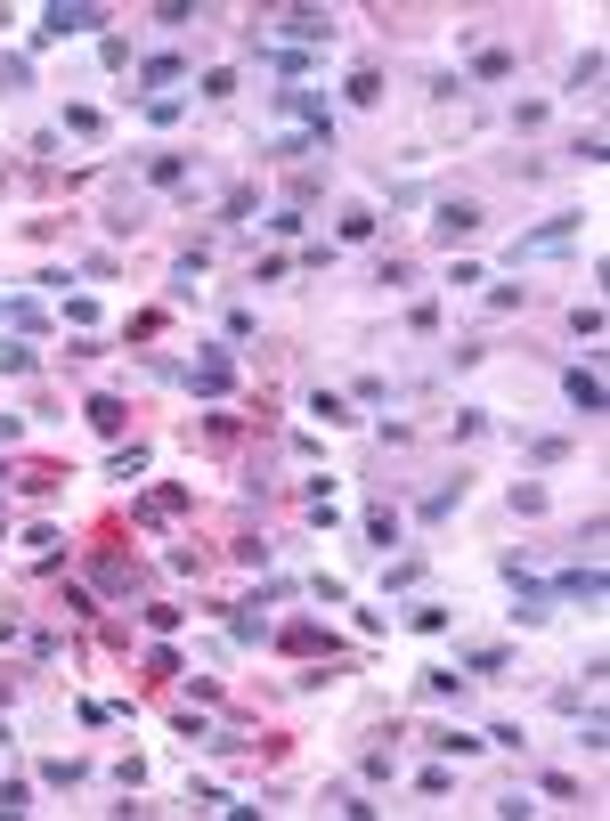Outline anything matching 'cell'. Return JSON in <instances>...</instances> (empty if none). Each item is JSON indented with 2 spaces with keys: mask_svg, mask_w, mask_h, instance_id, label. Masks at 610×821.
<instances>
[{
  "mask_svg": "<svg viewBox=\"0 0 610 821\" xmlns=\"http://www.w3.org/2000/svg\"><path fill=\"white\" fill-rule=\"evenodd\" d=\"M179 383H188L196 399H228L236 391V342H204L196 366H179Z\"/></svg>",
  "mask_w": 610,
  "mask_h": 821,
  "instance_id": "cell-1",
  "label": "cell"
},
{
  "mask_svg": "<svg viewBox=\"0 0 610 821\" xmlns=\"http://www.w3.org/2000/svg\"><path fill=\"white\" fill-rule=\"evenodd\" d=\"M261 25H269V33H285L293 49H334V33H342V25H334V9H269Z\"/></svg>",
  "mask_w": 610,
  "mask_h": 821,
  "instance_id": "cell-2",
  "label": "cell"
},
{
  "mask_svg": "<svg viewBox=\"0 0 610 821\" xmlns=\"http://www.w3.org/2000/svg\"><path fill=\"white\" fill-rule=\"evenodd\" d=\"M578 228H586V212H554L545 228H529V236L513 244V269H521V261H545V252H570V244H578Z\"/></svg>",
  "mask_w": 610,
  "mask_h": 821,
  "instance_id": "cell-3",
  "label": "cell"
},
{
  "mask_svg": "<svg viewBox=\"0 0 610 821\" xmlns=\"http://www.w3.org/2000/svg\"><path fill=\"white\" fill-rule=\"evenodd\" d=\"M269 106L277 114H293V122H310L318 139H334V106L318 98V90H301V82H285V90H269Z\"/></svg>",
  "mask_w": 610,
  "mask_h": 821,
  "instance_id": "cell-4",
  "label": "cell"
},
{
  "mask_svg": "<svg viewBox=\"0 0 610 821\" xmlns=\"http://www.w3.org/2000/svg\"><path fill=\"white\" fill-rule=\"evenodd\" d=\"M480 220H488V212H480L472 196H440V204H432V236H440V244H464V236H480Z\"/></svg>",
  "mask_w": 610,
  "mask_h": 821,
  "instance_id": "cell-5",
  "label": "cell"
},
{
  "mask_svg": "<svg viewBox=\"0 0 610 821\" xmlns=\"http://www.w3.org/2000/svg\"><path fill=\"white\" fill-rule=\"evenodd\" d=\"M106 25V9H66V0H57V9H41V33H33V49H49V41H74V33H98Z\"/></svg>",
  "mask_w": 610,
  "mask_h": 821,
  "instance_id": "cell-6",
  "label": "cell"
},
{
  "mask_svg": "<svg viewBox=\"0 0 610 821\" xmlns=\"http://www.w3.org/2000/svg\"><path fill=\"white\" fill-rule=\"evenodd\" d=\"M554 602H586V610H594V602H602V561H578V570H562V578H554Z\"/></svg>",
  "mask_w": 610,
  "mask_h": 821,
  "instance_id": "cell-7",
  "label": "cell"
},
{
  "mask_svg": "<svg viewBox=\"0 0 610 821\" xmlns=\"http://www.w3.org/2000/svg\"><path fill=\"white\" fill-rule=\"evenodd\" d=\"M562 391H570V407H578V415H602V374H594V366H570V374H562Z\"/></svg>",
  "mask_w": 610,
  "mask_h": 821,
  "instance_id": "cell-8",
  "label": "cell"
},
{
  "mask_svg": "<svg viewBox=\"0 0 610 821\" xmlns=\"http://www.w3.org/2000/svg\"><path fill=\"white\" fill-rule=\"evenodd\" d=\"M277 626H269V610L261 602H236V618H228V643H269Z\"/></svg>",
  "mask_w": 610,
  "mask_h": 821,
  "instance_id": "cell-9",
  "label": "cell"
},
{
  "mask_svg": "<svg viewBox=\"0 0 610 821\" xmlns=\"http://www.w3.org/2000/svg\"><path fill=\"white\" fill-rule=\"evenodd\" d=\"M171 513H188V488H147L131 504V521H171Z\"/></svg>",
  "mask_w": 610,
  "mask_h": 821,
  "instance_id": "cell-10",
  "label": "cell"
},
{
  "mask_svg": "<svg viewBox=\"0 0 610 821\" xmlns=\"http://www.w3.org/2000/svg\"><path fill=\"white\" fill-rule=\"evenodd\" d=\"M513 74H521L513 49H472V82H513Z\"/></svg>",
  "mask_w": 610,
  "mask_h": 821,
  "instance_id": "cell-11",
  "label": "cell"
},
{
  "mask_svg": "<svg viewBox=\"0 0 610 821\" xmlns=\"http://www.w3.org/2000/svg\"><path fill=\"white\" fill-rule=\"evenodd\" d=\"M423 740H432L440 756H456V765H464V756H480V748H488V740H480V732H464V724H440V732H423Z\"/></svg>",
  "mask_w": 610,
  "mask_h": 821,
  "instance_id": "cell-12",
  "label": "cell"
},
{
  "mask_svg": "<svg viewBox=\"0 0 610 821\" xmlns=\"http://www.w3.org/2000/svg\"><path fill=\"white\" fill-rule=\"evenodd\" d=\"M253 212H261V187H253V179H244V187H228V196H220V228H244Z\"/></svg>",
  "mask_w": 610,
  "mask_h": 821,
  "instance_id": "cell-13",
  "label": "cell"
},
{
  "mask_svg": "<svg viewBox=\"0 0 610 821\" xmlns=\"http://www.w3.org/2000/svg\"><path fill=\"white\" fill-rule=\"evenodd\" d=\"M82 415H90V431H106V439H122V423H131V407H122V399H106V391H98Z\"/></svg>",
  "mask_w": 610,
  "mask_h": 821,
  "instance_id": "cell-14",
  "label": "cell"
},
{
  "mask_svg": "<svg viewBox=\"0 0 610 821\" xmlns=\"http://www.w3.org/2000/svg\"><path fill=\"white\" fill-rule=\"evenodd\" d=\"M366 545H375V553L399 545V513H391V504H366Z\"/></svg>",
  "mask_w": 610,
  "mask_h": 821,
  "instance_id": "cell-15",
  "label": "cell"
},
{
  "mask_svg": "<svg viewBox=\"0 0 610 821\" xmlns=\"http://www.w3.org/2000/svg\"><path fill=\"white\" fill-rule=\"evenodd\" d=\"M188 155H147V187H188Z\"/></svg>",
  "mask_w": 610,
  "mask_h": 821,
  "instance_id": "cell-16",
  "label": "cell"
},
{
  "mask_svg": "<svg viewBox=\"0 0 610 821\" xmlns=\"http://www.w3.org/2000/svg\"><path fill=\"white\" fill-rule=\"evenodd\" d=\"M505 667H513L505 643H472V651H464V675H505Z\"/></svg>",
  "mask_w": 610,
  "mask_h": 821,
  "instance_id": "cell-17",
  "label": "cell"
},
{
  "mask_svg": "<svg viewBox=\"0 0 610 821\" xmlns=\"http://www.w3.org/2000/svg\"><path fill=\"white\" fill-rule=\"evenodd\" d=\"M41 358L25 350V334H0V374H33Z\"/></svg>",
  "mask_w": 610,
  "mask_h": 821,
  "instance_id": "cell-18",
  "label": "cell"
},
{
  "mask_svg": "<svg viewBox=\"0 0 610 821\" xmlns=\"http://www.w3.org/2000/svg\"><path fill=\"white\" fill-rule=\"evenodd\" d=\"M415 578H423V553H399V561H391V570H383V594H407Z\"/></svg>",
  "mask_w": 610,
  "mask_h": 821,
  "instance_id": "cell-19",
  "label": "cell"
},
{
  "mask_svg": "<svg viewBox=\"0 0 610 821\" xmlns=\"http://www.w3.org/2000/svg\"><path fill=\"white\" fill-rule=\"evenodd\" d=\"M407 626H415V635H448V602H415Z\"/></svg>",
  "mask_w": 610,
  "mask_h": 821,
  "instance_id": "cell-20",
  "label": "cell"
},
{
  "mask_svg": "<svg viewBox=\"0 0 610 821\" xmlns=\"http://www.w3.org/2000/svg\"><path fill=\"white\" fill-rule=\"evenodd\" d=\"M82 773H90V765H82V756H49V765H41V781H49V789H74Z\"/></svg>",
  "mask_w": 610,
  "mask_h": 821,
  "instance_id": "cell-21",
  "label": "cell"
},
{
  "mask_svg": "<svg viewBox=\"0 0 610 821\" xmlns=\"http://www.w3.org/2000/svg\"><path fill=\"white\" fill-rule=\"evenodd\" d=\"M310 415H318V423H358V415H350V399H342V391H310Z\"/></svg>",
  "mask_w": 610,
  "mask_h": 821,
  "instance_id": "cell-22",
  "label": "cell"
},
{
  "mask_svg": "<svg viewBox=\"0 0 610 821\" xmlns=\"http://www.w3.org/2000/svg\"><path fill=\"white\" fill-rule=\"evenodd\" d=\"M342 98H350V106H375V98H383V74H375V66H358V74H350V90H342Z\"/></svg>",
  "mask_w": 610,
  "mask_h": 821,
  "instance_id": "cell-23",
  "label": "cell"
},
{
  "mask_svg": "<svg viewBox=\"0 0 610 821\" xmlns=\"http://www.w3.org/2000/svg\"><path fill=\"white\" fill-rule=\"evenodd\" d=\"M66 131H74V139H98V131H106V114H98V106H82V98H74V106H66Z\"/></svg>",
  "mask_w": 610,
  "mask_h": 821,
  "instance_id": "cell-24",
  "label": "cell"
},
{
  "mask_svg": "<svg viewBox=\"0 0 610 821\" xmlns=\"http://www.w3.org/2000/svg\"><path fill=\"white\" fill-rule=\"evenodd\" d=\"M106 472H114V480H139V472H147V448H139V439H131V448H114Z\"/></svg>",
  "mask_w": 610,
  "mask_h": 821,
  "instance_id": "cell-25",
  "label": "cell"
},
{
  "mask_svg": "<svg viewBox=\"0 0 610 821\" xmlns=\"http://www.w3.org/2000/svg\"><path fill=\"white\" fill-rule=\"evenodd\" d=\"M358 773H366V781H399V748H366Z\"/></svg>",
  "mask_w": 610,
  "mask_h": 821,
  "instance_id": "cell-26",
  "label": "cell"
},
{
  "mask_svg": "<svg viewBox=\"0 0 610 821\" xmlns=\"http://www.w3.org/2000/svg\"><path fill=\"white\" fill-rule=\"evenodd\" d=\"M456 504H464V480H456V488H432V496H423V521H448Z\"/></svg>",
  "mask_w": 610,
  "mask_h": 821,
  "instance_id": "cell-27",
  "label": "cell"
},
{
  "mask_svg": "<svg viewBox=\"0 0 610 821\" xmlns=\"http://www.w3.org/2000/svg\"><path fill=\"white\" fill-rule=\"evenodd\" d=\"M594 82H602V49H586V57H578V66H570V90H578V98H586Z\"/></svg>",
  "mask_w": 610,
  "mask_h": 821,
  "instance_id": "cell-28",
  "label": "cell"
},
{
  "mask_svg": "<svg viewBox=\"0 0 610 821\" xmlns=\"http://www.w3.org/2000/svg\"><path fill=\"white\" fill-rule=\"evenodd\" d=\"M366 236H375V212L350 204V212H342V244H366Z\"/></svg>",
  "mask_w": 610,
  "mask_h": 821,
  "instance_id": "cell-29",
  "label": "cell"
},
{
  "mask_svg": "<svg viewBox=\"0 0 610 821\" xmlns=\"http://www.w3.org/2000/svg\"><path fill=\"white\" fill-rule=\"evenodd\" d=\"M423 683H432L440 700H464V675H456V667H423Z\"/></svg>",
  "mask_w": 610,
  "mask_h": 821,
  "instance_id": "cell-30",
  "label": "cell"
},
{
  "mask_svg": "<svg viewBox=\"0 0 610 821\" xmlns=\"http://www.w3.org/2000/svg\"><path fill=\"white\" fill-rule=\"evenodd\" d=\"M139 618H147V635H179V610H171V602H147Z\"/></svg>",
  "mask_w": 610,
  "mask_h": 821,
  "instance_id": "cell-31",
  "label": "cell"
},
{
  "mask_svg": "<svg viewBox=\"0 0 610 821\" xmlns=\"http://www.w3.org/2000/svg\"><path fill=\"white\" fill-rule=\"evenodd\" d=\"M570 155H578V163H610V147H602V131H578V139H570Z\"/></svg>",
  "mask_w": 610,
  "mask_h": 821,
  "instance_id": "cell-32",
  "label": "cell"
},
{
  "mask_svg": "<svg viewBox=\"0 0 610 821\" xmlns=\"http://www.w3.org/2000/svg\"><path fill=\"white\" fill-rule=\"evenodd\" d=\"M570 326H578V342H594V334H602V309H594V301H578V309H570Z\"/></svg>",
  "mask_w": 610,
  "mask_h": 821,
  "instance_id": "cell-33",
  "label": "cell"
},
{
  "mask_svg": "<svg viewBox=\"0 0 610 821\" xmlns=\"http://www.w3.org/2000/svg\"><path fill=\"white\" fill-rule=\"evenodd\" d=\"M513 513H545V488L537 480H513Z\"/></svg>",
  "mask_w": 610,
  "mask_h": 821,
  "instance_id": "cell-34",
  "label": "cell"
},
{
  "mask_svg": "<svg viewBox=\"0 0 610 821\" xmlns=\"http://www.w3.org/2000/svg\"><path fill=\"white\" fill-rule=\"evenodd\" d=\"M0 813H33V789L25 781H0Z\"/></svg>",
  "mask_w": 610,
  "mask_h": 821,
  "instance_id": "cell-35",
  "label": "cell"
},
{
  "mask_svg": "<svg viewBox=\"0 0 610 821\" xmlns=\"http://www.w3.org/2000/svg\"><path fill=\"white\" fill-rule=\"evenodd\" d=\"M415 789H423V797H448V789H456V773H448V765H432V773H415Z\"/></svg>",
  "mask_w": 610,
  "mask_h": 821,
  "instance_id": "cell-36",
  "label": "cell"
},
{
  "mask_svg": "<svg viewBox=\"0 0 610 821\" xmlns=\"http://www.w3.org/2000/svg\"><path fill=\"white\" fill-rule=\"evenodd\" d=\"M204 98H236V66H212L204 74Z\"/></svg>",
  "mask_w": 610,
  "mask_h": 821,
  "instance_id": "cell-37",
  "label": "cell"
},
{
  "mask_svg": "<svg viewBox=\"0 0 610 821\" xmlns=\"http://www.w3.org/2000/svg\"><path fill=\"white\" fill-rule=\"evenodd\" d=\"M269 236H301V204H277L269 212Z\"/></svg>",
  "mask_w": 610,
  "mask_h": 821,
  "instance_id": "cell-38",
  "label": "cell"
},
{
  "mask_svg": "<svg viewBox=\"0 0 610 821\" xmlns=\"http://www.w3.org/2000/svg\"><path fill=\"white\" fill-rule=\"evenodd\" d=\"M0 82H9V90H25V82H33V66H25V57H0Z\"/></svg>",
  "mask_w": 610,
  "mask_h": 821,
  "instance_id": "cell-39",
  "label": "cell"
},
{
  "mask_svg": "<svg viewBox=\"0 0 610 821\" xmlns=\"http://www.w3.org/2000/svg\"><path fill=\"white\" fill-rule=\"evenodd\" d=\"M17 439H25V423H17V415H0V448H17Z\"/></svg>",
  "mask_w": 610,
  "mask_h": 821,
  "instance_id": "cell-40",
  "label": "cell"
}]
</instances>
